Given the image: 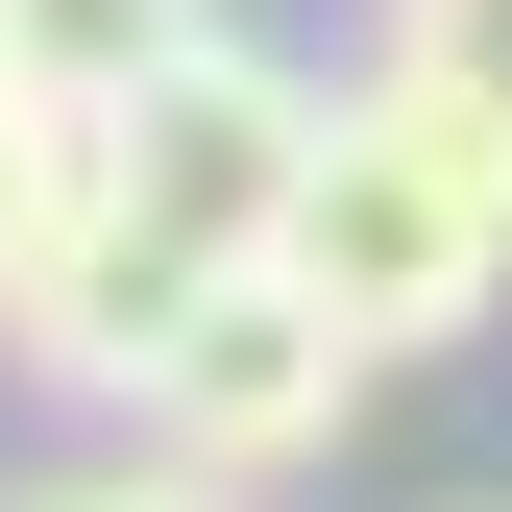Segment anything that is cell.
Returning a JSON list of instances; mask_svg holds the SVG:
<instances>
[{
    "mask_svg": "<svg viewBox=\"0 0 512 512\" xmlns=\"http://www.w3.org/2000/svg\"><path fill=\"white\" fill-rule=\"evenodd\" d=\"M269 269L342 293V342L366 366H439V342H488V293H512V147L488 122H439L415 74H342V122H317V196Z\"/></svg>",
    "mask_w": 512,
    "mask_h": 512,
    "instance_id": "cell-1",
    "label": "cell"
},
{
    "mask_svg": "<svg viewBox=\"0 0 512 512\" xmlns=\"http://www.w3.org/2000/svg\"><path fill=\"white\" fill-rule=\"evenodd\" d=\"M366 74H415L439 122H488V147H512V0H391V49H366Z\"/></svg>",
    "mask_w": 512,
    "mask_h": 512,
    "instance_id": "cell-7",
    "label": "cell"
},
{
    "mask_svg": "<svg viewBox=\"0 0 512 512\" xmlns=\"http://www.w3.org/2000/svg\"><path fill=\"white\" fill-rule=\"evenodd\" d=\"M171 49H220V0H0V74H25V98H74V122H122Z\"/></svg>",
    "mask_w": 512,
    "mask_h": 512,
    "instance_id": "cell-5",
    "label": "cell"
},
{
    "mask_svg": "<svg viewBox=\"0 0 512 512\" xmlns=\"http://www.w3.org/2000/svg\"><path fill=\"white\" fill-rule=\"evenodd\" d=\"M0 512H269V488H196V464H49V488H0Z\"/></svg>",
    "mask_w": 512,
    "mask_h": 512,
    "instance_id": "cell-8",
    "label": "cell"
},
{
    "mask_svg": "<svg viewBox=\"0 0 512 512\" xmlns=\"http://www.w3.org/2000/svg\"><path fill=\"white\" fill-rule=\"evenodd\" d=\"M317 122H342V98H317L293 49H244V25H220V49H171V74L98 122V196L147 220L171 269H269L293 196H317Z\"/></svg>",
    "mask_w": 512,
    "mask_h": 512,
    "instance_id": "cell-2",
    "label": "cell"
},
{
    "mask_svg": "<svg viewBox=\"0 0 512 512\" xmlns=\"http://www.w3.org/2000/svg\"><path fill=\"white\" fill-rule=\"evenodd\" d=\"M366 391H391V366L342 342V293H317V269H220L196 317H171V366H147V464H196V488H293V464H342Z\"/></svg>",
    "mask_w": 512,
    "mask_h": 512,
    "instance_id": "cell-3",
    "label": "cell"
},
{
    "mask_svg": "<svg viewBox=\"0 0 512 512\" xmlns=\"http://www.w3.org/2000/svg\"><path fill=\"white\" fill-rule=\"evenodd\" d=\"M196 293H220V269H171L122 196H74V244L25 269V317H0V342H25V391H74V415H147V366H171V317H196Z\"/></svg>",
    "mask_w": 512,
    "mask_h": 512,
    "instance_id": "cell-4",
    "label": "cell"
},
{
    "mask_svg": "<svg viewBox=\"0 0 512 512\" xmlns=\"http://www.w3.org/2000/svg\"><path fill=\"white\" fill-rule=\"evenodd\" d=\"M74 196H98V122L0 74V317H25V269H49V244H74Z\"/></svg>",
    "mask_w": 512,
    "mask_h": 512,
    "instance_id": "cell-6",
    "label": "cell"
}]
</instances>
